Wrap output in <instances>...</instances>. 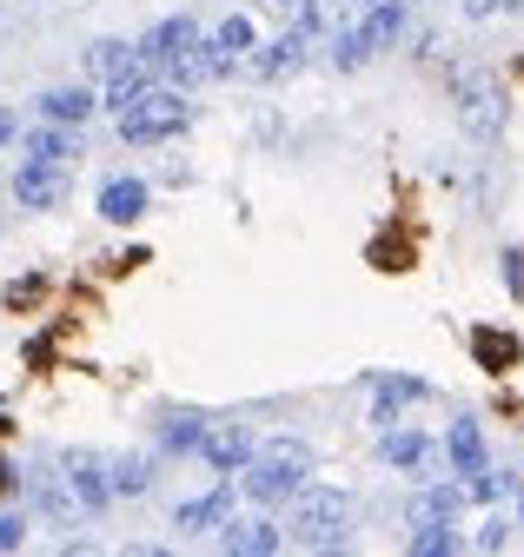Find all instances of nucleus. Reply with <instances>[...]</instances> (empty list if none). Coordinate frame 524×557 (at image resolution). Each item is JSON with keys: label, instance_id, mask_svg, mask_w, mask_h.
Wrapping results in <instances>:
<instances>
[{"label": "nucleus", "instance_id": "nucleus-1", "mask_svg": "<svg viewBox=\"0 0 524 557\" xmlns=\"http://www.w3.org/2000/svg\"><path fill=\"white\" fill-rule=\"evenodd\" d=\"M305 478H312V445H299V438H273L266 451H252V458L239 465V492H246L252 505H279V498L299 492Z\"/></svg>", "mask_w": 524, "mask_h": 557}, {"label": "nucleus", "instance_id": "nucleus-2", "mask_svg": "<svg viewBox=\"0 0 524 557\" xmlns=\"http://www.w3.org/2000/svg\"><path fill=\"white\" fill-rule=\"evenodd\" d=\"M147 66H166V81L173 87H192V81H213V66H207V40H200V21L192 14H173L160 21L140 47H134Z\"/></svg>", "mask_w": 524, "mask_h": 557}, {"label": "nucleus", "instance_id": "nucleus-3", "mask_svg": "<svg viewBox=\"0 0 524 557\" xmlns=\"http://www.w3.org/2000/svg\"><path fill=\"white\" fill-rule=\"evenodd\" d=\"M186 120H192L186 94H179V87H153V81H147L134 100L120 107V139H126V147H160V139H173Z\"/></svg>", "mask_w": 524, "mask_h": 557}, {"label": "nucleus", "instance_id": "nucleus-4", "mask_svg": "<svg viewBox=\"0 0 524 557\" xmlns=\"http://www.w3.org/2000/svg\"><path fill=\"white\" fill-rule=\"evenodd\" d=\"M346 524H352V498L346 492H333V484H299L292 492V537L299 544L325 550V544L346 537Z\"/></svg>", "mask_w": 524, "mask_h": 557}, {"label": "nucleus", "instance_id": "nucleus-5", "mask_svg": "<svg viewBox=\"0 0 524 557\" xmlns=\"http://www.w3.org/2000/svg\"><path fill=\"white\" fill-rule=\"evenodd\" d=\"M451 100H458V126H465L472 139H498L504 133V87L491 74H458Z\"/></svg>", "mask_w": 524, "mask_h": 557}, {"label": "nucleus", "instance_id": "nucleus-6", "mask_svg": "<svg viewBox=\"0 0 524 557\" xmlns=\"http://www.w3.org/2000/svg\"><path fill=\"white\" fill-rule=\"evenodd\" d=\"M60 471H67L60 484H67V498L80 511H107L113 505V484H107V458L100 451H67V458H60Z\"/></svg>", "mask_w": 524, "mask_h": 557}, {"label": "nucleus", "instance_id": "nucleus-7", "mask_svg": "<svg viewBox=\"0 0 524 557\" xmlns=\"http://www.w3.org/2000/svg\"><path fill=\"white\" fill-rule=\"evenodd\" d=\"M67 166H47V160H21L14 173V199L27 206V213H53V206H67Z\"/></svg>", "mask_w": 524, "mask_h": 557}, {"label": "nucleus", "instance_id": "nucleus-8", "mask_svg": "<svg viewBox=\"0 0 524 557\" xmlns=\"http://www.w3.org/2000/svg\"><path fill=\"white\" fill-rule=\"evenodd\" d=\"M220 544H226L233 557H273L286 537H279V524H273V518H246V524H233V518H226V524H220Z\"/></svg>", "mask_w": 524, "mask_h": 557}, {"label": "nucleus", "instance_id": "nucleus-9", "mask_svg": "<svg viewBox=\"0 0 524 557\" xmlns=\"http://www.w3.org/2000/svg\"><path fill=\"white\" fill-rule=\"evenodd\" d=\"M239 53H252V21L246 14H226L213 27V40H207V66H213V74H233Z\"/></svg>", "mask_w": 524, "mask_h": 557}, {"label": "nucleus", "instance_id": "nucleus-10", "mask_svg": "<svg viewBox=\"0 0 524 557\" xmlns=\"http://www.w3.org/2000/svg\"><path fill=\"white\" fill-rule=\"evenodd\" d=\"M27 160L74 166V160H80V133H74V126H60V120H47V126H27Z\"/></svg>", "mask_w": 524, "mask_h": 557}, {"label": "nucleus", "instance_id": "nucleus-11", "mask_svg": "<svg viewBox=\"0 0 524 557\" xmlns=\"http://www.w3.org/2000/svg\"><path fill=\"white\" fill-rule=\"evenodd\" d=\"M200 451H207V465H213V471H239L259 445H252V432H246V425H207Z\"/></svg>", "mask_w": 524, "mask_h": 557}, {"label": "nucleus", "instance_id": "nucleus-12", "mask_svg": "<svg viewBox=\"0 0 524 557\" xmlns=\"http://www.w3.org/2000/svg\"><path fill=\"white\" fill-rule=\"evenodd\" d=\"M305 47H312V34H299V27H292V34H279V40H273L266 53L252 60V74H259V81H286V74H299Z\"/></svg>", "mask_w": 524, "mask_h": 557}, {"label": "nucleus", "instance_id": "nucleus-13", "mask_svg": "<svg viewBox=\"0 0 524 557\" xmlns=\"http://www.w3.org/2000/svg\"><path fill=\"white\" fill-rule=\"evenodd\" d=\"M458 511H465V484H432V492L412 498L406 518H412V531H419V524H451Z\"/></svg>", "mask_w": 524, "mask_h": 557}, {"label": "nucleus", "instance_id": "nucleus-14", "mask_svg": "<svg viewBox=\"0 0 524 557\" xmlns=\"http://www.w3.org/2000/svg\"><path fill=\"white\" fill-rule=\"evenodd\" d=\"M140 213H147V186H140V180H107V186H100V220L134 226Z\"/></svg>", "mask_w": 524, "mask_h": 557}, {"label": "nucleus", "instance_id": "nucleus-15", "mask_svg": "<svg viewBox=\"0 0 524 557\" xmlns=\"http://www.w3.org/2000/svg\"><path fill=\"white\" fill-rule=\"evenodd\" d=\"M233 518V492H226V484H220V492H207V498H192V505H179L173 511V524L179 531H220Z\"/></svg>", "mask_w": 524, "mask_h": 557}, {"label": "nucleus", "instance_id": "nucleus-16", "mask_svg": "<svg viewBox=\"0 0 524 557\" xmlns=\"http://www.w3.org/2000/svg\"><path fill=\"white\" fill-rule=\"evenodd\" d=\"M352 27L365 34V47H372V53H385L391 40H399V34H406V0H385V8H372V14H359Z\"/></svg>", "mask_w": 524, "mask_h": 557}, {"label": "nucleus", "instance_id": "nucleus-17", "mask_svg": "<svg viewBox=\"0 0 524 557\" xmlns=\"http://www.w3.org/2000/svg\"><path fill=\"white\" fill-rule=\"evenodd\" d=\"M445 458L465 471V478H472V471H485V432L472 425V418H458V425L445 432Z\"/></svg>", "mask_w": 524, "mask_h": 557}, {"label": "nucleus", "instance_id": "nucleus-18", "mask_svg": "<svg viewBox=\"0 0 524 557\" xmlns=\"http://www.w3.org/2000/svg\"><path fill=\"white\" fill-rule=\"evenodd\" d=\"M40 113L60 120V126H80V120L93 113V94H87V87H47V94H40Z\"/></svg>", "mask_w": 524, "mask_h": 557}, {"label": "nucleus", "instance_id": "nucleus-19", "mask_svg": "<svg viewBox=\"0 0 524 557\" xmlns=\"http://www.w3.org/2000/svg\"><path fill=\"white\" fill-rule=\"evenodd\" d=\"M126 66H140V53L126 47V40H93V47H87V74H93V81H120Z\"/></svg>", "mask_w": 524, "mask_h": 557}, {"label": "nucleus", "instance_id": "nucleus-20", "mask_svg": "<svg viewBox=\"0 0 524 557\" xmlns=\"http://www.w3.org/2000/svg\"><path fill=\"white\" fill-rule=\"evenodd\" d=\"M200 438H207V418L200 411H166V425H160L166 451H200Z\"/></svg>", "mask_w": 524, "mask_h": 557}, {"label": "nucleus", "instance_id": "nucleus-21", "mask_svg": "<svg viewBox=\"0 0 524 557\" xmlns=\"http://www.w3.org/2000/svg\"><path fill=\"white\" fill-rule=\"evenodd\" d=\"M107 484H113V498H140L153 484V465L147 458H107Z\"/></svg>", "mask_w": 524, "mask_h": 557}, {"label": "nucleus", "instance_id": "nucleus-22", "mask_svg": "<svg viewBox=\"0 0 524 557\" xmlns=\"http://www.w3.org/2000/svg\"><path fill=\"white\" fill-rule=\"evenodd\" d=\"M472 352H478V366H485V372H504V366H517V338L485 325V332H472Z\"/></svg>", "mask_w": 524, "mask_h": 557}, {"label": "nucleus", "instance_id": "nucleus-23", "mask_svg": "<svg viewBox=\"0 0 524 557\" xmlns=\"http://www.w3.org/2000/svg\"><path fill=\"white\" fill-rule=\"evenodd\" d=\"M412 398H425L419 379H378V425H391V411L412 405Z\"/></svg>", "mask_w": 524, "mask_h": 557}, {"label": "nucleus", "instance_id": "nucleus-24", "mask_svg": "<svg viewBox=\"0 0 524 557\" xmlns=\"http://www.w3.org/2000/svg\"><path fill=\"white\" fill-rule=\"evenodd\" d=\"M378 451H385L391 465H406V471H412V465H425V451H432V445H425L419 432H385V438H378Z\"/></svg>", "mask_w": 524, "mask_h": 557}, {"label": "nucleus", "instance_id": "nucleus-25", "mask_svg": "<svg viewBox=\"0 0 524 557\" xmlns=\"http://www.w3.org/2000/svg\"><path fill=\"white\" fill-rule=\"evenodd\" d=\"M504 492H517V478H511V471H491V465L472 471V484H465V498H478V505H498Z\"/></svg>", "mask_w": 524, "mask_h": 557}, {"label": "nucleus", "instance_id": "nucleus-26", "mask_svg": "<svg viewBox=\"0 0 524 557\" xmlns=\"http://www.w3.org/2000/svg\"><path fill=\"white\" fill-rule=\"evenodd\" d=\"M333 60L346 66V74H352V66H365V60H372V47H365V34H359L352 21H346V27L333 34Z\"/></svg>", "mask_w": 524, "mask_h": 557}, {"label": "nucleus", "instance_id": "nucleus-27", "mask_svg": "<svg viewBox=\"0 0 524 557\" xmlns=\"http://www.w3.org/2000/svg\"><path fill=\"white\" fill-rule=\"evenodd\" d=\"M412 550H419V557H445V550H458V537H451V524H419Z\"/></svg>", "mask_w": 524, "mask_h": 557}, {"label": "nucleus", "instance_id": "nucleus-28", "mask_svg": "<svg viewBox=\"0 0 524 557\" xmlns=\"http://www.w3.org/2000/svg\"><path fill=\"white\" fill-rule=\"evenodd\" d=\"M504 286H511V299H524V246L504 252Z\"/></svg>", "mask_w": 524, "mask_h": 557}, {"label": "nucleus", "instance_id": "nucleus-29", "mask_svg": "<svg viewBox=\"0 0 524 557\" xmlns=\"http://www.w3.org/2000/svg\"><path fill=\"white\" fill-rule=\"evenodd\" d=\"M27 544V524L21 518H0V550H21Z\"/></svg>", "mask_w": 524, "mask_h": 557}, {"label": "nucleus", "instance_id": "nucleus-30", "mask_svg": "<svg viewBox=\"0 0 524 557\" xmlns=\"http://www.w3.org/2000/svg\"><path fill=\"white\" fill-rule=\"evenodd\" d=\"M504 537H511V531H504V518H491V524L478 531V550H504Z\"/></svg>", "mask_w": 524, "mask_h": 557}, {"label": "nucleus", "instance_id": "nucleus-31", "mask_svg": "<svg viewBox=\"0 0 524 557\" xmlns=\"http://www.w3.org/2000/svg\"><path fill=\"white\" fill-rule=\"evenodd\" d=\"M458 8H465V14H472V21H491V14H498V8H511V0H458Z\"/></svg>", "mask_w": 524, "mask_h": 557}, {"label": "nucleus", "instance_id": "nucleus-32", "mask_svg": "<svg viewBox=\"0 0 524 557\" xmlns=\"http://www.w3.org/2000/svg\"><path fill=\"white\" fill-rule=\"evenodd\" d=\"M21 126H14V113H0V147H8V139H14Z\"/></svg>", "mask_w": 524, "mask_h": 557}, {"label": "nucleus", "instance_id": "nucleus-33", "mask_svg": "<svg viewBox=\"0 0 524 557\" xmlns=\"http://www.w3.org/2000/svg\"><path fill=\"white\" fill-rule=\"evenodd\" d=\"M372 8H385V0H352V21H359V14H372Z\"/></svg>", "mask_w": 524, "mask_h": 557}, {"label": "nucleus", "instance_id": "nucleus-34", "mask_svg": "<svg viewBox=\"0 0 524 557\" xmlns=\"http://www.w3.org/2000/svg\"><path fill=\"white\" fill-rule=\"evenodd\" d=\"M266 8H273V14H299V0H266Z\"/></svg>", "mask_w": 524, "mask_h": 557}, {"label": "nucleus", "instance_id": "nucleus-35", "mask_svg": "<svg viewBox=\"0 0 524 557\" xmlns=\"http://www.w3.org/2000/svg\"><path fill=\"white\" fill-rule=\"evenodd\" d=\"M0 492H8V458H0Z\"/></svg>", "mask_w": 524, "mask_h": 557}]
</instances>
